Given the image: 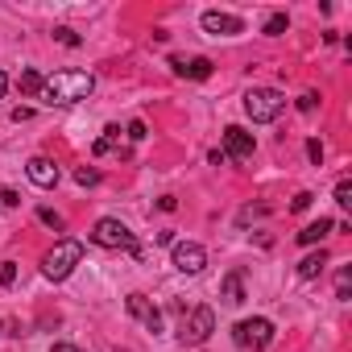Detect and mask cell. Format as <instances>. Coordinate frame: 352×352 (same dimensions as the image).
Instances as JSON below:
<instances>
[{
  "label": "cell",
  "mask_w": 352,
  "mask_h": 352,
  "mask_svg": "<svg viewBox=\"0 0 352 352\" xmlns=\"http://www.w3.org/2000/svg\"><path fill=\"white\" fill-rule=\"evenodd\" d=\"M124 133H129V141H145V124H141V120H129Z\"/></svg>",
  "instance_id": "cb8c5ba5"
},
{
  "label": "cell",
  "mask_w": 352,
  "mask_h": 352,
  "mask_svg": "<svg viewBox=\"0 0 352 352\" xmlns=\"http://www.w3.org/2000/svg\"><path fill=\"white\" fill-rule=\"evenodd\" d=\"M54 38H58V42H63V46H79V38H75V30H58V34H54Z\"/></svg>",
  "instance_id": "4316f807"
},
{
  "label": "cell",
  "mask_w": 352,
  "mask_h": 352,
  "mask_svg": "<svg viewBox=\"0 0 352 352\" xmlns=\"http://www.w3.org/2000/svg\"><path fill=\"white\" fill-rule=\"evenodd\" d=\"M42 79H46V75H38V71H21V75H17V87H21L25 96H38V91H42Z\"/></svg>",
  "instance_id": "e0dca14e"
},
{
  "label": "cell",
  "mask_w": 352,
  "mask_h": 352,
  "mask_svg": "<svg viewBox=\"0 0 352 352\" xmlns=\"http://www.w3.org/2000/svg\"><path fill=\"white\" fill-rule=\"evenodd\" d=\"M124 307H129V315H133L137 323H145L149 331H162V311H157L145 294H129V302H124Z\"/></svg>",
  "instance_id": "9c48e42d"
},
{
  "label": "cell",
  "mask_w": 352,
  "mask_h": 352,
  "mask_svg": "<svg viewBox=\"0 0 352 352\" xmlns=\"http://www.w3.org/2000/svg\"><path fill=\"white\" fill-rule=\"evenodd\" d=\"M91 241H96V245H104V249H133V253H141V249H137V241H133V232H129L120 220H112V216H104V220L91 228Z\"/></svg>",
  "instance_id": "8992f818"
},
{
  "label": "cell",
  "mask_w": 352,
  "mask_h": 352,
  "mask_svg": "<svg viewBox=\"0 0 352 352\" xmlns=\"http://www.w3.org/2000/svg\"><path fill=\"white\" fill-rule=\"evenodd\" d=\"M307 153H311V162H323V145L319 141H307Z\"/></svg>",
  "instance_id": "f1b7e54d"
},
{
  "label": "cell",
  "mask_w": 352,
  "mask_h": 352,
  "mask_svg": "<svg viewBox=\"0 0 352 352\" xmlns=\"http://www.w3.org/2000/svg\"><path fill=\"white\" fill-rule=\"evenodd\" d=\"M253 133H245V129H236V124H228L224 129V157H236V162H249L253 157Z\"/></svg>",
  "instance_id": "ba28073f"
},
{
  "label": "cell",
  "mask_w": 352,
  "mask_h": 352,
  "mask_svg": "<svg viewBox=\"0 0 352 352\" xmlns=\"http://www.w3.org/2000/svg\"><path fill=\"white\" fill-rule=\"evenodd\" d=\"M307 208H311V195H307V191H298V195H294V204H290V212H307Z\"/></svg>",
  "instance_id": "d4e9b609"
},
{
  "label": "cell",
  "mask_w": 352,
  "mask_h": 352,
  "mask_svg": "<svg viewBox=\"0 0 352 352\" xmlns=\"http://www.w3.org/2000/svg\"><path fill=\"white\" fill-rule=\"evenodd\" d=\"M323 265H327V253H323V249H319V253H307V257L298 261V278H319Z\"/></svg>",
  "instance_id": "9a60e30c"
},
{
  "label": "cell",
  "mask_w": 352,
  "mask_h": 352,
  "mask_svg": "<svg viewBox=\"0 0 352 352\" xmlns=\"http://www.w3.org/2000/svg\"><path fill=\"white\" fill-rule=\"evenodd\" d=\"M91 91H96V79H91L87 71H54V75L42 79L38 100H42V104H79V100H87Z\"/></svg>",
  "instance_id": "6da1fadb"
},
{
  "label": "cell",
  "mask_w": 352,
  "mask_h": 352,
  "mask_svg": "<svg viewBox=\"0 0 352 352\" xmlns=\"http://www.w3.org/2000/svg\"><path fill=\"white\" fill-rule=\"evenodd\" d=\"M38 220H42V224H50V228H63V216H58V212H50V208H42V212H38Z\"/></svg>",
  "instance_id": "603a6c76"
},
{
  "label": "cell",
  "mask_w": 352,
  "mask_h": 352,
  "mask_svg": "<svg viewBox=\"0 0 352 352\" xmlns=\"http://www.w3.org/2000/svg\"><path fill=\"white\" fill-rule=\"evenodd\" d=\"M224 302H228V307L245 302V278H241V270H232V274L224 278Z\"/></svg>",
  "instance_id": "4fadbf2b"
},
{
  "label": "cell",
  "mask_w": 352,
  "mask_h": 352,
  "mask_svg": "<svg viewBox=\"0 0 352 352\" xmlns=\"http://www.w3.org/2000/svg\"><path fill=\"white\" fill-rule=\"evenodd\" d=\"M286 25H290V21H286V13H274V17L265 21V34H270V38H278V34H282Z\"/></svg>",
  "instance_id": "ffe728a7"
},
{
  "label": "cell",
  "mask_w": 352,
  "mask_h": 352,
  "mask_svg": "<svg viewBox=\"0 0 352 352\" xmlns=\"http://www.w3.org/2000/svg\"><path fill=\"white\" fill-rule=\"evenodd\" d=\"M5 87H9V75H5V71H0V96H5Z\"/></svg>",
  "instance_id": "4dcf8cb0"
},
{
  "label": "cell",
  "mask_w": 352,
  "mask_h": 352,
  "mask_svg": "<svg viewBox=\"0 0 352 352\" xmlns=\"http://www.w3.org/2000/svg\"><path fill=\"white\" fill-rule=\"evenodd\" d=\"M112 149H120V129H116V124H108V129H104V137L91 145V153H96V157H104V153H112Z\"/></svg>",
  "instance_id": "2e32d148"
},
{
  "label": "cell",
  "mask_w": 352,
  "mask_h": 352,
  "mask_svg": "<svg viewBox=\"0 0 352 352\" xmlns=\"http://www.w3.org/2000/svg\"><path fill=\"white\" fill-rule=\"evenodd\" d=\"M75 183H79V187H96V183H100V170L79 166V170H75Z\"/></svg>",
  "instance_id": "ac0fdd59"
},
{
  "label": "cell",
  "mask_w": 352,
  "mask_h": 352,
  "mask_svg": "<svg viewBox=\"0 0 352 352\" xmlns=\"http://www.w3.org/2000/svg\"><path fill=\"white\" fill-rule=\"evenodd\" d=\"M79 261H83V245H79V241H58V245L42 257V274H46L50 282H63Z\"/></svg>",
  "instance_id": "7a4b0ae2"
},
{
  "label": "cell",
  "mask_w": 352,
  "mask_h": 352,
  "mask_svg": "<svg viewBox=\"0 0 352 352\" xmlns=\"http://www.w3.org/2000/svg\"><path fill=\"white\" fill-rule=\"evenodd\" d=\"M17 204H21L17 191H0V208H17Z\"/></svg>",
  "instance_id": "484cf974"
},
{
  "label": "cell",
  "mask_w": 352,
  "mask_h": 352,
  "mask_svg": "<svg viewBox=\"0 0 352 352\" xmlns=\"http://www.w3.org/2000/svg\"><path fill=\"white\" fill-rule=\"evenodd\" d=\"M204 30H208V34H216V38H228V34H241V30H245V21H241V17H232V13H204Z\"/></svg>",
  "instance_id": "30bf717a"
},
{
  "label": "cell",
  "mask_w": 352,
  "mask_h": 352,
  "mask_svg": "<svg viewBox=\"0 0 352 352\" xmlns=\"http://www.w3.org/2000/svg\"><path fill=\"white\" fill-rule=\"evenodd\" d=\"M208 265V249L195 245V241H179L174 245V270L179 274H199Z\"/></svg>",
  "instance_id": "52a82bcc"
},
{
  "label": "cell",
  "mask_w": 352,
  "mask_h": 352,
  "mask_svg": "<svg viewBox=\"0 0 352 352\" xmlns=\"http://www.w3.org/2000/svg\"><path fill=\"white\" fill-rule=\"evenodd\" d=\"M13 282H17V265L5 261V265H0V286H13Z\"/></svg>",
  "instance_id": "7402d4cb"
},
{
  "label": "cell",
  "mask_w": 352,
  "mask_h": 352,
  "mask_svg": "<svg viewBox=\"0 0 352 352\" xmlns=\"http://www.w3.org/2000/svg\"><path fill=\"white\" fill-rule=\"evenodd\" d=\"M348 290H352V270H340V278H336V294L348 298Z\"/></svg>",
  "instance_id": "44dd1931"
},
{
  "label": "cell",
  "mask_w": 352,
  "mask_h": 352,
  "mask_svg": "<svg viewBox=\"0 0 352 352\" xmlns=\"http://www.w3.org/2000/svg\"><path fill=\"white\" fill-rule=\"evenodd\" d=\"M50 352H83V348H75V344H54Z\"/></svg>",
  "instance_id": "f546056e"
},
{
  "label": "cell",
  "mask_w": 352,
  "mask_h": 352,
  "mask_svg": "<svg viewBox=\"0 0 352 352\" xmlns=\"http://www.w3.org/2000/svg\"><path fill=\"white\" fill-rule=\"evenodd\" d=\"M170 67H174V75H183V79H208L212 75V63L208 58H170Z\"/></svg>",
  "instance_id": "7c38bea8"
},
{
  "label": "cell",
  "mask_w": 352,
  "mask_h": 352,
  "mask_svg": "<svg viewBox=\"0 0 352 352\" xmlns=\"http://www.w3.org/2000/svg\"><path fill=\"white\" fill-rule=\"evenodd\" d=\"M315 100H319V96H315V91H307V96L298 100V108H302V112H315Z\"/></svg>",
  "instance_id": "83f0119b"
},
{
  "label": "cell",
  "mask_w": 352,
  "mask_h": 352,
  "mask_svg": "<svg viewBox=\"0 0 352 352\" xmlns=\"http://www.w3.org/2000/svg\"><path fill=\"white\" fill-rule=\"evenodd\" d=\"M232 340L241 344V348H253V352H261V348H270L274 344V323L270 319H241L236 327H232Z\"/></svg>",
  "instance_id": "5b68a950"
},
{
  "label": "cell",
  "mask_w": 352,
  "mask_h": 352,
  "mask_svg": "<svg viewBox=\"0 0 352 352\" xmlns=\"http://www.w3.org/2000/svg\"><path fill=\"white\" fill-rule=\"evenodd\" d=\"M212 327H216V311L212 307H195L191 315H183V323H179V344H204L208 336H212Z\"/></svg>",
  "instance_id": "277c9868"
},
{
  "label": "cell",
  "mask_w": 352,
  "mask_h": 352,
  "mask_svg": "<svg viewBox=\"0 0 352 352\" xmlns=\"http://www.w3.org/2000/svg\"><path fill=\"white\" fill-rule=\"evenodd\" d=\"M336 204H340V208H352V183H348V179L336 183Z\"/></svg>",
  "instance_id": "d6986e66"
},
{
  "label": "cell",
  "mask_w": 352,
  "mask_h": 352,
  "mask_svg": "<svg viewBox=\"0 0 352 352\" xmlns=\"http://www.w3.org/2000/svg\"><path fill=\"white\" fill-rule=\"evenodd\" d=\"M286 108V96L282 91H274V87H253L249 96H245V112L257 120V124H265V120H278V112Z\"/></svg>",
  "instance_id": "3957f363"
},
{
  "label": "cell",
  "mask_w": 352,
  "mask_h": 352,
  "mask_svg": "<svg viewBox=\"0 0 352 352\" xmlns=\"http://www.w3.org/2000/svg\"><path fill=\"white\" fill-rule=\"evenodd\" d=\"M25 174H30V183H38V187H54L58 183V166L50 157H30Z\"/></svg>",
  "instance_id": "8fae6325"
},
{
  "label": "cell",
  "mask_w": 352,
  "mask_h": 352,
  "mask_svg": "<svg viewBox=\"0 0 352 352\" xmlns=\"http://www.w3.org/2000/svg\"><path fill=\"white\" fill-rule=\"evenodd\" d=\"M331 228H336V220H315V224H307V228L298 232V241H302V245H319Z\"/></svg>",
  "instance_id": "5bb4252c"
}]
</instances>
